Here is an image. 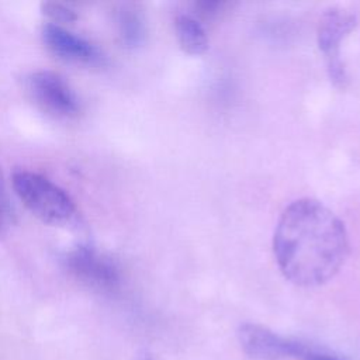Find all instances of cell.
<instances>
[{"instance_id": "cell-1", "label": "cell", "mask_w": 360, "mask_h": 360, "mask_svg": "<svg viewBox=\"0 0 360 360\" xmlns=\"http://www.w3.org/2000/svg\"><path fill=\"white\" fill-rule=\"evenodd\" d=\"M273 252L290 283L318 287L343 266L349 236L343 221L323 202L300 198L283 210L273 235Z\"/></svg>"}, {"instance_id": "cell-2", "label": "cell", "mask_w": 360, "mask_h": 360, "mask_svg": "<svg viewBox=\"0 0 360 360\" xmlns=\"http://www.w3.org/2000/svg\"><path fill=\"white\" fill-rule=\"evenodd\" d=\"M11 181L22 204L42 222L68 225L75 219V201L48 177L30 170H17Z\"/></svg>"}, {"instance_id": "cell-3", "label": "cell", "mask_w": 360, "mask_h": 360, "mask_svg": "<svg viewBox=\"0 0 360 360\" xmlns=\"http://www.w3.org/2000/svg\"><path fill=\"white\" fill-rule=\"evenodd\" d=\"M356 25L357 14L339 6L326 8L319 18L316 31L318 46L325 56L328 75L338 87H345L347 82L346 68L340 58V45Z\"/></svg>"}, {"instance_id": "cell-4", "label": "cell", "mask_w": 360, "mask_h": 360, "mask_svg": "<svg viewBox=\"0 0 360 360\" xmlns=\"http://www.w3.org/2000/svg\"><path fill=\"white\" fill-rule=\"evenodd\" d=\"M65 269L79 281L100 291H114L121 284V269L108 255L90 245H77L62 256Z\"/></svg>"}, {"instance_id": "cell-5", "label": "cell", "mask_w": 360, "mask_h": 360, "mask_svg": "<svg viewBox=\"0 0 360 360\" xmlns=\"http://www.w3.org/2000/svg\"><path fill=\"white\" fill-rule=\"evenodd\" d=\"M32 98L48 112L58 117H75L80 111V100L72 86L56 72L35 70L25 77Z\"/></svg>"}, {"instance_id": "cell-6", "label": "cell", "mask_w": 360, "mask_h": 360, "mask_svg": "<svg viewBox=\"0 0 360 360\" xmlns=\"http://www.w3.org/2000/svg\"><path fill=\"white\" fill-rule=\"evenodd\" d=\"M238 339L243 352L255 360L300 359L307 346L255 323L240 325Z\"/></svg>"}, {"instance_id": "cell-7", "label": "cell", "mask_w": 360, "mask_h": 360, "mask_svg": "<svg viewBox=\"0 0 360 360\" xmlns=\"http://www.w3.org/2000/svg\"><path fill=\"white\" fill-rule=\"evenodd\" d=\"M41 35L45 46L66 62L103 66L107 60V56L96 44L58 24H45Z\"/></svg>"}, {"instance_id": "cell-8", "label": "cell", "mask_w": 360, "mask_h": 360, "mask_svg": "<svg viewBox=\"0 0 360 360\" xmlns=\"http://www.w3.org/2000/svg\"><path fill=\"white\" fill-rule=\"evenodd\" d=\"M114 24L121 45L127 49L141 46L146 38L143 13L134 4H121L114 13Z\"/></svg>"}, {"instance_id": "cell-9", "label": "cell", "mask_w": 360, "mask_h": 360, "mask_svg": "<svg viewBox=\"0 0 360 360\" xmlns=\"http://www.w3.org/2000/svg\"><path fill=\"white\" fill-rule=\"evenodd\" d=\"M179 45L188 55H201L208 49V35L202 24L190 14H179L174 20Z\"/></svg>"}, {"instance_id": "cell-10", "label": "cell", "mask_w": 360, "mask_h": 360, "mask_svg": "<svg viewBox=\"0 0 360 360\" xmlns=\"http://www.w3.org/2000/svg\"><path fill=\"white\" fill-rule=\"evenodd\" d=\"M41 11L45 17H48L52 21V24H58V25L59 22L65 24V22H73L77 20L76 10H73L68 4L58 3V1L42 3Z\"/></svg>"}, {"instance_id": "cell-11", "label": "cell", "mask_w": 360, "mask_h": 360, "mask_svg": "<svg viewBox=\"0 0 360 360\" xmlns=\"http://www.w3.org/2000/svg\"><path fill=\"white\" fill-rule=\"evenodd\" d=\"M222 6H224V3L218 1V0H202V1L195 3V10L202 17H212V15L218 14V11L222 8Z\"/></svg>"}, {"instance_id": "cell-12", "label": "cell", "mask_w": 360, "mask_h": 360, "mask_svg": "<svg viewBox=\"0 0 360 360\" xmlns=\"http://www.w3.org/2000/svg\"><path fill=\"white\" fill-rule=\"evenodd\" d=\"M300 360H343V359L338 357L336 354H332V353H328L323 350H318L311 346H305L302 354L300 356Z\"/></svg>"}, {"instance_id": "cell-13", "label": "cell", "mask_w": 360, "mask_h": 360, "mask_svg": "<svg viewBox=\"0 0 360 360\" xmlns=\"http://www.w3.org/2000/svg\"><path fill=\"white\" fill-rule=\"evenodd\" d=\"M0 207L7 208L8 202H7V191H6V184H4V179L0 170Z\"/></svg>"}, {"instance_id": "cell-14", "label": "cell", "mask_w": 360, "mask_h": 360, "mask_svg": "<svg viewBox=\"0 0 360 360\" xmlns=\"http://www.w3.org/2000/svg\"><path fill=\"white\" fill-rule=\"evenodd\" d=\"M135 360H153V359H152V356H150L149 353L142 352V353H139V354L136 356V359H135Z\"/></svg>"}, {"instance_id": "cell-15", "label": "cell", "mask_w": 360, "mask_h": 360, "mask_svg": "<svg viewBox=\"0 0 360 360\" xmlns=\"http://www.w3.org/2000/svg\"><path fill=\"white\" fill-rule=\"evenodd\" d=\"M0 211H1V207H0Z\"/></svg>"}]
</instances>
